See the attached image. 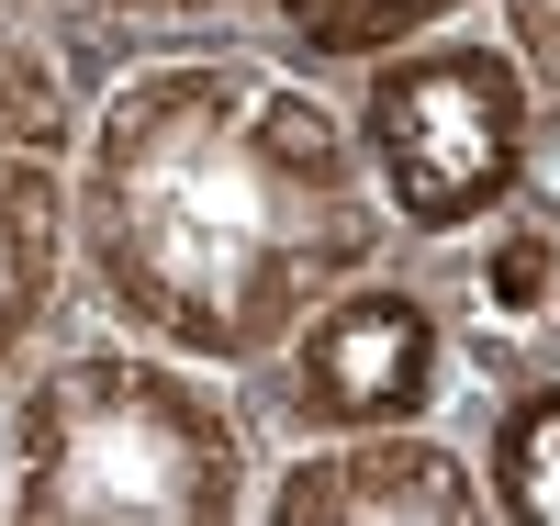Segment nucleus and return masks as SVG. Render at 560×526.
Instances as JSON below:
<instances>
[{
	"label": "nucleus",
	"mask_w": 560,
	"mask_h": 526,
	"mask_svg": "<svg viewBox=\"0 0 560 526\" xmlns=\"http://www.w3.org/2000/svg\"><path fill=\"white\" fill-rule=\"evenodd\" d=\"M258 12L269 0H34V34L90 90L135 57H168V45H258Z\"/></svg>",
	"instance_id": "obj_9"
},
{
	"label": "nucleus",
	"mask_w": 560,
	"mask_h": 526,
	"mask_svg": "<svg viewBox=\"0 0 560 526\" xmlns=\"http://www.w3.org/2000/svg\"><path fill=\"white\" fill-rule=\"evenodd\" d=\"M12 12H34V0H0V23H12Z\"/></svg>",
	"instance_id": "obj_12"
},
{
	"label": "nucleus",
	"mask_w": 560,
	"mask_h": 526,
	"mask_svg": "<svg viewBox=\"0 0 560 526\" xmlns=\"http://www.w3.org/2000/svg\"><path fill=\"white\" fill-rule=\"evenodd\" d=\"M337 102H348V135H359V168L393 213V247H438V235L482 224L493 202H516V179L538 157V124H549L516 45L482 12L348 68Z\"/></svg>",
	"instance_id": "obj_3"
},
{
	"label": "nucleus",
	"mask_w": 560,
	"mask_h": 526,
	"mask_svg": "<svg viewBox=\"0 0 560 526\" xmlns=\"http://www.w3.org/2000/svg\"><path fill=\"white\" fill-rule=\"evenodd\" d=\"M269 437L236 370L68 314L0 393V526H247Z\"/></svg>",
	"instance_id": "obj_2"
},
{
	"label": "nucleus",
	"mask_w": 560,
	"mask_h": 526,
	"mask_svg": "<svg viewBox=\"0 0 560 526\" xmlns=\"http://www.w3.org/2000/svg\"><path fill=\"white\" fill-rule=\"evenodd\" d=\"M258 526H493L459 425H370L258 459Z\"/></svg>",
	"instance_id": "obj_7"
},
{
	"label": "nucleus",
	"mask_w": 560,
	"mask_h": 526,
	"mask_svg": "<svg viewBox=\"0 0 560 526\" xmlns=\"http://www.w3.org/2000/svg\"><path fill=\"white\" fill-rule=\"evenodd\" d=\"M471 12H482V0H269L258 45L292 57L303 79H348V68L393 57V45L438 34V23H471Z\"/></svg>",
	"instance_id": "obj_10"
},
{
	"label": "nucleus",
	"mask_w": 560,
	"mask_h": 526,
	"mask_svg": "<svg viewBox=\"0 0 560 526\" xmlns=\"http://www.w3.org/2000/svg\"><path fill=\"white\" fill-rule=\"evenodd\" d=\"M404 269L427 280V303L459 348V381L560 370V113L538 124L516 202H493L482 224L438 235V247H404Z\"/></svg>",
	"instance_id": "obj_6"
},
{
	"label": "nucleus",
	"mask_w": 560,
	"mask_h": 526,
	"mask_svg": "<svg viewBox=\"0 0 560 526\" xmlns=\"http://www.w3.org/2000/svg\"><path fill=\"white\" fill-rule=\"evenodd\" d=\"M68 179H79V79L34 34V12H12L0 23V393L79 314Z\"/></svg>",
	"instance_id": "obj_5"
},
{
	"label": "nucleus",
	"mask_w": 560,
	"mask_h": 526,
	"mask_svg": "<svg viewBox=\"0 0 560 526\" xmlns=\"http://www.w3.org/2000/svg\"><path fill=\"white\" fill-rule=\"evenodd\" d=\"M482 23L516 45V68H527V90L560 113V0H482Z\"/></svg>",
	"instance_id": "obj_11"
},
{
	"label": "nucleus",
	"mask_w": 560,
	"mask_h": 526,
	"mask_svg": "<svg viewBox=\"0 0 560 526\" xmlns=\"http://www.w3.org/2000/svg\"><path fill=\"white\" fill-rule=\"evenodd\" d=\"M404 258L337 79L269 45H168L79 90V314L202 370H247L337 280Z\"/></svg>",
	"instance_id": "obj_1"
},
{
	"label": "nucleus",
	"mask_w": 560,
	"mask_h": 526,
	"mask_svg": "<svg viewBox=\"0 0 560 526\" xmlns=\"http://www.w3.org/2000/svg\"><path fill=\"white\" fill-rule=\"evenodd\" d=\"M236 393L269 448H303V437H370V425H448L471 381H459V348L427 303V280L382 258L337 280L314 314H292V337L247 359Z\"/></svg>",
	"instance_id": "obj_4"
},
{
	"label": "nucleus",
	"mask_w": 560,
	"mask_h": 526,
	"mask_svg": "<svg viewBox=\"0 0 560 526\" xmlns=\"http://www.w3.org/2000/svg\"><path fill=\"white\" fill-rule=\"evenodd\" d=\"M448 425H459V448L482 470V515L493 526H560V370L471 381Z\"/></svg>",
	"instance_id": "obj_8"
}]
</instances>
